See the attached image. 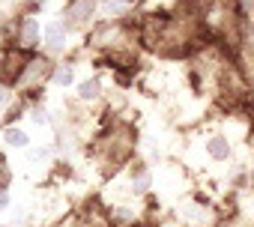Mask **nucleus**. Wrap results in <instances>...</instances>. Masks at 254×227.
<instances>
[{"label":"nucleus","mask_w":254,"mask_h":227,"mask_svg":"<svg viewBox=\"0 0 254 227\" xmlns=\"http://www.w3.org/2000/svg\"><path fill=\"white\" fill-rule=\"evenodd\" d=\"M93 6H96V0H72L69 9H66V15L75 18V21H84V18L93 12Z\"/></svg>","instance_id":"f257e3e1"},{"label":"nucleus","mask_w":254,"mask_h":227,"mask_svg":"<svg viewBox=\"0 0 254 227\" xmlns=\"http://www.w3.org/2000/svg\"><path fill=\"white\" fill-rule=\"evenodd\" d=\"M36 42H39V24H36L33 18H27V21L21 24V45L33 48Z\"/></svg>","instance_id":"f03ea898"},{"label":"nucleus","mask_w":254,"mask_h":227,"mask_svg":"<svg viewBox=\"0 0 254 227\" xmlns=\"http://www.w3.org/2000/svg\"><path fill=\"white\" fill-rule=\"evenodd\" d=\"M45 39H48V45H51V48H60V45H63V39H66V33H63V24H48V30H45Z\"/></svg>","instance_id":"7ed1b4c3"},{"label":"nucleus","mask_w":254,"mask_h":227,"mask_svg":"<svg viewBox=\"0 0 254 227\" xmlns=\"http://www.w3.org/2000/svg\"><path fill=\"white\" fill-rule=\"evenodd\" d=\"M206 153H209V156H215V159H227L230 147H227V141H224V138H212V141L206 144Z\"/></svg>","instance_id":"20e7f679"},{"label":"nucleus","mask_w":254,"mask_h":227,"mask_svg":"<svg viewBox=\"0 0 254 227\" xmlns=\"http://www.w3.org/2000/svg\"><path fill=\"white\" fill-rule=\"evenodd\" d=\"M45 72H48V63H45V60H36V63H30V72L24 75V84H33V81H39Z\"/></svg>","instance_id":"39448f33"},{"label":"nucleus","mask_w":254,"mask_h":227,"mask_svg":"<svg viewBox=\"0 0 254 227\" xmlns=\"http://www.w3.org/2000/svg\"><path fill=\"white\" fill-rule=\"evenodd\" d=\"M3 138H6V144H9V147H27V135H24L21 129H6V135H3Z\"/></svg>","instance_id":"423d86ee"},{"label":"nucleus","mask_w":254,"mask_h":227,"mask_svg":"<svg viewBox=\"0 0 254 227\" xmlns=\"http://www.w3.org/2000/svg\"><path fill=\"white\" fill-rule=\"evenodd\" d=\"M78 93H81V99H96V96H99V81H96V78H90V81H84Z\"/></svg>","instance_id":"0eeeda50"},{"label":"nucleus","mask_w":254,"mask_h":227,"mask_svg":"<svg viewBox=\"0 0 254 227\" xmlns=\"http://www.w3.org/2000/svg\"><path fill=\"white\" fill-rule=\"evenodd\" d=\"M54 81H57L60 87H66V84H72V69H69V66H60V69L54 72Z\"/></svg>","instance_id":"6e6552de"},{"label":"nucleus","mask_w":254,"mask_h":227,"mask_svg":"<svg viewBox=\"0 0 254 227\" xmlns=\"http://www.w3.org/2000/svg\"><path fill=\"white\" fill-rule=\"evenodd\" d=\"M6 99H9V93H6L3 87H0V108H3V105H6Z\"/></svg>","instance_id":"1a4fd4ad"},{"label":"nucleus","mask_w":254,"mask_h":227,"mask_svg":"<svg viewBox=\"0 0 254 227\" xmlns=\"http://www.w3.org/2000/svg\"><path fill=\"white\" fill-rule=\"evenodd\" d=\"M0 206H6V194H0Z\"/></svg>","instance_id":"9d476101"}]
</instances>
